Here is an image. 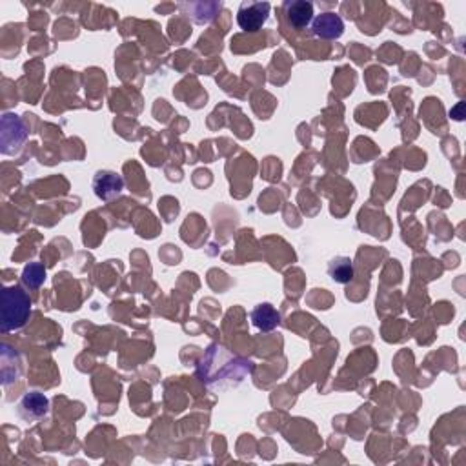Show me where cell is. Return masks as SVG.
<instances>
[{"label":"cell","mask_w":466,"mask_h":466,"mask_svg":"<svg viewBox=\"0 0 466 466\" xmlns=\"http://www.w3.org/2000/svg\"><path fill=\"white\" fill-rule=\"evenodd\" d=\"M4 306H2V330L20 328L30 317V299L20 288H6L2 294Z\"/></svg>","instance_id":"obj_1"},{"label":"cell","mask_w":466,"mask_h":466,"mask_svg":"<svg viewBox=\"0 0 466 466\" xmlns=\"http://www.w3.org/2000/svg\"><path fill=\"white\" fill-rule=\"evenodd\" d=\"M270 15L268 2H244L237 13V22L244 31H259Z\"/></svg>","instance_id":"obj_2"},{"label":"cell","mask_w":466,"mask_h":466,"mask_svg":"<svg viewBox=\"0 0 466 466\" xmlns=\"http://www.w3.org/2000/svg\"><path fill=\"white\" fill-rule=\"evenodd\" d=\"M312 30L321 39H339L344 33V22L335 13H323L314 20Z\"/></svg>","instance_id":"obj_3"},{"label":"cell","mask_w":466,"mask_h":466,"mask_svg":"<svg viewBox=\"0 0 466 466\" xmlns=\"http://www.w3.org/2000/svg\"><path fill=\"white\" fill-rule=\"evenodd\" d=\"M286 17L288 22L295 28H305L314 19V4L305 2V0H295V2H286L285 4Z\"/></svg>","instance_id":"obj_4"},{"label":"cell","mask_w":466,"mask_h":466,"mask_svg":"<svg viewBox=\"0 0 466 466\" xmlns=\"http://www.w3.org/2000/svg\"><path fill=\"white\" fill-rule=\"evenodd\" d=\"M251 321L262 332H270L280 323V315L274 306L266 303V305H259L251 312Z\"/></svg>","instance_id":"obj_5"},{"label":"cell","mask_w":466,"mask_h":466,"mask_svg":"<svg viewBox=\"0 0 466 466\" xmlns=\"http://www.w3.org/2000/svg\"><path fill=\"white\" fill-rule=\"evenodd\" d=\"M123 190V179L117 177L115 173H98L95 179V193L102 199H108L113 193H118Z\"/></svg>","instance_id":"obj_6"},{"label":"cell","mask_w":466,"mask_h":466,"mask_svg":"<svg viewBox=\"0 0 466 466\" xmlns=\"http://www.w3.org/2000/svg\"><path fill=\"white\" fill-rule=\"evenodd\" d=\"M328 274L335 283L346 285L354 279V266L348 257H337L328 265Z\"/></svg>","instance_id":"obj_7"},{"label":"cell","mask_w":466,"mask_h":466,"mask_svg":"<svg viewBox=\"0 0 466 466\" xmlns=\"http://www.w3.org/2000/svg\"><path fill=\"white\" fill-rule=\"evenodd\" d=\"M22 408H28L31 415L40 418V415H44L48 412V399L44 395H40L39 392H31L22 401Z\"/></svg>","instance_id":"obj_8"},{"label":"cell","mask_w":466,"mask_h":466,"mask_svg":"<svg viewBox=\"0 0 466 466\" xmlns=\"http://www.w3.org/2000/svg\"><path fill=\"white\" fill-rule=\"evenodd\" d=\"M24 280L30 286H39L44 280V268L40 265H30L24 270Z\"/></svg>","instance_id":"obj_9"}]
</instances>
